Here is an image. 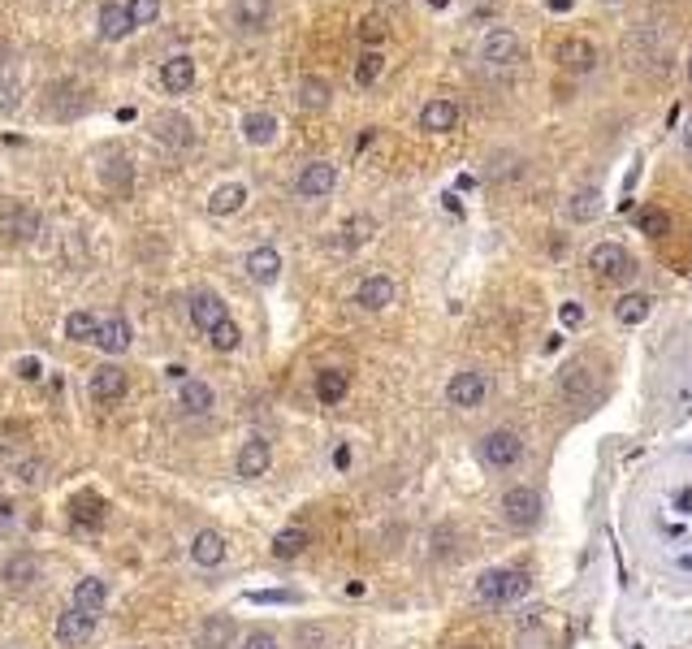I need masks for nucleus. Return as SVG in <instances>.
I'll return each mask as SVG.
<instances>
[{"label": "nucleus", "instance_id": "26", "mask_svg": "<svg viewBox=\"0 0 692 649\" xmlns=\"http://www.w3.org/2000/svg\"><path fill=\"white\" fill-rule=\"evenodd\" d=\"M212 386L208 381H199V377H187L182 386H178V407L187 412V416H208L212 412Z\"/></svg>", "mask_w": 692, "mask_h": 649}, {"label": "nucleus", "instance_id": "43", "mask_svg": "<svg viewBox=\"0 0 692 649\" xmlns=\"http://www.w3.org/2000/svg\"><path fill=\"white\" fill-rule=\"evenodd\" d=\"M117 169H104V182H108V191H117V195H131V178H134V169H131V161H122L117 156Z\"/></svg>", "mask_w": 692, "mask_h": 649}, {"label": "nucleus", "instance_id": "1", "mask_svg": "<svg viewBox=\"0 0 692 649\" xmlns=\"http://www.w3.org/2000/svg\"><path fill=\"white\" fill-rule=\"evenodd\" d=\"M528 572L524 567H489V572H481V581H476V597L485 602V606H511V602H520L528 593Z\"/></svg>", "mask_w": 692, "mask_h": 649}, {"label": "nucleus", "instance_id": "32", "mask_svg": "<svg viewBox=\"0 0 692 649\" xmlns=\"http://www.w3.org/2000/svg\"><path fill=\"white\" fill-rule=\"evenodd\" d=\"M243 204H247V187L243 182H226V187H217L208 195V212L212 217H234V212H243Z\"/></svg>", "mask_w": 692, "mask_h": 649}, {"label": "nucleus", "instance_id": "37", "mask_svg": "<svg viewBox=\"0 0 692 649\" xmlns=\"http://www.w3.org/2000/svg\"><path fill=\"white\" fill-rule=\"evenodd\" d=\"M303 550H307V528H282L273 537V558H282V563L298 558Z\"/></svg>", "mask_w": 692, "mask_h": 649}, {"label": "nucleus", "instance_id": "44", "mask_svg": "<svg viewBox=\"0 0 692 649\" xmlns=\"http://www.w3.org/2000/svg\"><path fill=\"white\" fill-rule=\"evenodd\" d=\"M208 338H212V347H217V351H238V342H243V333H238V324H234V321L217 324Z\"/></svg>", "mask_w": 692, "mask_h": 649}, {"label": "nucleus", "instance_id": "33", "mask_svg": "<svg viewBox=\"0 0 692 649\" xmlns=\"http://www.w3.org/2000/svg\"><path fill=\"white\" fill-rule=\"evenodd\" d=\"M4 581L13 584V589H31L39 581V558L31 550H18L9 554V563H4Z\"/></svg>", "mask_w": 692, "mask_h": 649}, {"label": "nucleus", "instance_id": "9", "mask_svg": "<svg viewBox=\"0 0 692 649\" xmlns=\"http://www.w3.org/2000/svg\"><path fill=\"white\" fill-rule=\"evenodd\" d=\"M126 368H117V364H99L91 368V377H87V394L96 398V403H117V398H126Z\"/></svg>", "mask_w": 692, "mask_h": 649}, {"label": "nucleus", "instance_id": "25", "mask_svg": "<svg viewBox=\"0 0 692 649\" xmlns=\"http://www.w3.org/2000/svg\"><path fill=\"white\" fill-rule=\"evenodd\" d=\"M234 27L247 35H256L268 27V18H273V0H234Z\"/></svg>", "mask_w": 692, "mask_h": 649}, {"label": "nucleus", "instance_id": "10", "mask_svg": "<svg viewBox=\"0 0 692 649\" xmlns=\"http://www.w3.org/2000/svg\"><path fill=\"white\" fill-rule=\"evenodd\" d=\"M273 468V446L264 442V437H247L243 446H238V459H234V472L243 477V481H256Z\"/></svg>", "mask_w": 692, "mask_h": 649}, {"label": "nucleus", "instance_id": "5", "mask_svg": "<svg viewBox=\"0 0 692 649\" xmlns=\"http://www.w3.org/2000/svg\"><path fill=\"white\" fill-rule=\"evenodd\" d=\"M489 398V377L485 373H476V368H463L450 377V386H446V403L450 407H459V412H472V407H481Z\"/></svg>", "mask_w": 692, "mask_h": 649}, {"label": "nucleus", "instance_id": "41", "mask_svg": "<svg viewBox=\"0 0 692 649\" xmlns=\"http://www.w3.org/2000/svg\"><path fill=\"white\" fill-rule=\"evenodd\" d=\"M381 69H386V57H381L377 48H368L360 57V65H355V83H360V87H372V83L381 78Z\"/></svg>", "mask_w": 692, "mask_h": 649}, {"label": "nucleus", "instance_id": "24", "mask_svg": "<svg viewBox=\"0 0 692 649\" xmlns=\"http://www.w3.org/2000/svg\"><path fill=\"white\" fill-rule=\"evenodd\" d=\"M0 234L9 238V243H31L35 234H39V212L35 208H9L4 217H0Z\"/></svg>", "mask_w": 692, "mask_h": 649}, {"label": "nucleus", "instance_id": "42", "mask_svg": "<svg viewBox=\"0 0 692 649\" xmlns=\"http://www.w3.org/2000/svg\"><path fill=\"white\" fill-rule=\"evenodd\" d=\"M126 13L134 27H152L161 18V0H126Z\"/></svg>", "mask_w": 692, "mask_h": 649}, {"label": "nucleus", "instance_id": "20", "mask_svg": "<svg viewBox=\"0 0 692 649\" xmlns=\"http://www.w3.org/2000/svg\"><path fill=\"white\" fill-rule=\"evenodd\" d=\"M161 87H165L169 96H182V92H191L195 87V57H169L161 61Z\"/></svg>", "mask_w": 692, "mask_h": 649}, {"label": "nucleus", "instance_id": "45", "mask_svg": "<svg viewBox=\"0 0 692 649\" xmlns=\"http://www.w3.org/2000/svg\"><path fill=\"white\" fill-rule=\"evenodd\" d=\"M44 477H48V463H44V459H22V463H18V481H22V485H39Z\"/></svg>", "mask_w": 692, "mask_h": 649}, {"label": "nucleus", "instance_id": "16", "mask_svg": "<svg viewBox=\"0 0 692 649\" xmlns=\"http://www.w3.org/2000/svg\"><path fill=\"white\" fill-rule=\"evenodd\" d=\"M69 519H74L78 528H99V524L108 519V502L99 498L96 489H78V493L69 498Z\"/></svg>", "mask_w": 692, "mask_h": 649}, {"label": "nucleus", "instance_id": "18", "mask_svg": "<svg viewBox=\"0 0 692 649\" xmlns=\"http://www.w3.org/2000/svg\"><path fill=\"white\" fill-rule=\"evenodd\" d=\"M96 27H99V39H108V44H122V39L134 31V22H131V13H126L122 0H104V4H99Z\"/></svg>", "mask_w": 692, "mask_h": 649}, {"label": "nucleus", "instance_id": "34", "mask_svg": "<svg viewBox=\"0 0 692 649\" xmlns=\"http://www.w3.org/2000/svg\"><path fill=\"white\" fill-rule=\"evenodd\" d=\"M649 312H654V299L640 291L632 294H619V303H615V316H619V324H645L649 321Z\"/></svg>", "mask_w": 692, "mask_h": 649}, {"label": "nucleus", "instance_id": "4", "mask_svg": "<svg viewBox=\"0 0 692 649\" xmlns=\"http://www.w3.org/2000/svg\"><path fill=\"white\" fill-rule=\"evenodd\" d=\"M520 459H524V437H520L515 429H494V433L481 437V463H485V468L506 472V468H515Z\"/></svg>", "mask_w": 692, "mask_h": 649}, {"label": "nucleus", "instance_id": "50", "mask_svg": "<svg viewBox=\"0 0 692 649\" xmlns=\"http://www.w3.org/2000/svg\"><path fill=\"white\" fill-rule=\"evenodd\" d=\"M562 324H585V308L580 303H562Z\"/></svg>", "mask_w": 692, "mask_h": 649}, {"label": "nucleus", "instance_id": "7", "mask_svg": "<svg viewBox=\"0 0 692 649\" xmlns=\"http://www.w3.org/2000/svg\"><path fill=\"white\" fill-rule=\"evenodd\" d=\"M559 394L571 403V407H593L597 403V381H593V373L576 359V364H567L559 373Z\"/></svg>", "mask_w": 692, "mask_h": 649}, {"label": "nucleus", "instance_id": "19", "mask_svg": "<svg viewBox=\"0 0 692 649\" xmlns=\"http://www.w3.org/2000/svg\"><path fill=\"white\" fill-rule=\"evenodd\" d=\"M234 637H238V623H234V615H208L203 623H199L195 645L199 649H234Z\"/></svg>", "mask_w": 692, "mask_h": 649}, {"label": "nucleus", "instance_id": "49", "mask_svg": "<svg viewBox=\"0 0 692 649\" xmlns=\"http://www.w3.org/2000/svg\"><path fill=\"white\" fill-rule=\"evenodd\" d=\"M13 524H18V507L13 502H0V537H9Z\"/></svg>", "mask_w": 692, "mask_h": 649}, {"label": "nucleus", "instance_id": "14", "mask_svg": "<svg viewBox=\"0 0 692 649\" xmlns=\"http://www.w3.org/2000/svg\"><path fill=\"white\" fill-rule=\"evenodd\" d=\"M394 299H398V286H394V277H386V273L363 277L360 291H355V303H360L363 312H386Z\"/></svg>", "mask_w": 692, "mask_h": 649}, {"label": "nucleus", "instance_id": "3", "mask_svg": "<svg viewBox=\"0 0 692 649\" xmlns=\"http://www.w3.org/2000/svg\"><path fill=\"white\" fill-rule=\"evenodd\" d=\"M589 268H593L601 282L624 286V282H632V273H636V260H632V252H627L624 243H597L593 252H589Z\"/></svg>", "mask_w": 692, "mask_h": 649}, {"label": "nucleus", "instance_id": "35", "mask_svg": "<svg viewBox=\"0 0 692 649\" xmlns=\"http://www.w3.org/2000/svg\"><path fill=\"white\" fill-rule=\"evenodd\" d=\"M295 100L303 104V108H312V113H321V108H330L333 100V87L325 83V78H298L295 87Z\"/></svg>", "mask_w": 692, "mask_h": 649}, {"label": "nucleus", "instance_id": "27", "mask_svg": "<svg viewBox=\"0 0 692 649\" xmlns=\"http://www.w3.org/2000/svg\"><path fill=\"white\" fill-rule=\"evenodd\" d=\"M156 139L169 143V148H191V143H195V126H191V117H182V113H161V117H156Z\"/></svg>", "mask_w": 692, "mask_h": 649}, {"label": "nucleus", "instance_id": "51", "mask_svg": "<svg viewBox=\"0 0 692 649\" xmlns=\"http://www.w3.org/2000/svg\"><path fill=\"white\" fill-rule=\"evenodd\" d=\"M165 377H169V381H178V386H182V381H187V368H182V364H169V368H165Z\"/></svg>", "mask_w": 692, "mask_h": 649}, {"label": "nucleus", "instance_id": "11", "mask_svg": "<svg viewBox=\"0 0 692 649\" xmlns=\"http://www.w3.org/2000/svg\"><path fill=\"white\" fill-rule=\"evenodd\" d=\"M191 321H195V329L212 333L217 324L230 321V308H226V299L217 291H195L191 294Z\"/></svg>", "mask_w": 692, "mask_h": 649}, {"label": "nucleus", "instance_id": "52", "mask_svg": "<svg viewBox=\"0 0 692 649\" xmlns=\"http://www.w3.org/2000/svg\"><path fill=\"white\" fill-rule=\"evenodd\" d=\"M550 9H554V13H567V9H571V0H550Z\"/></svg>", "mask_w": 692, "mask_h": 649}, {"label": "nucleus", "instance_id": "12", "mask_svg": "<svg viewBox=\"0 0 692 649\" xmlns=\"http://www.w3.org/2000/svg\"><path fill=\"white\" fill-rule=\"evenodd\" d=\"M333 187H338V164L330 161H312L295 182V191L303 199H325V195H333Z\"/></svg>", "mask_w": 692, "mask_h": 649}, {"label": "nucleus", "instance_id": "31", "mask_svg": "<svg viewBox=\"0 0 692 649\" xmlns=\"http://www.w3.org/2000/svg\"><path fill=\"white\" fill-rule=\"evenodd\" d=\"M346 389H351V377H346L342 368L316 373V403H321V407H338V403L346 398Z\"/></svg>", "mask_w": 692, "mask_h": 649}, {"label": "nucleus", "instance_id": "54", "mask_svg": "<svg viewBox=\"0 0 692 649\" xmlns=\"http://www.w3.org/2000/svg\"><path fill=\"white\" fill-rule=\"evenodd\" d=\"M433 9H446V4H450V0H429Z\"/></svg>", "mask_w": 692, "mask_h": 649}, {"label": "nucleus", "instance_id": "48", "mask_svg": "<svg viewBox=\"0 0 692 649\" xmlns=\"http://www.w3.org/2000/svg\"><path fill=\"white\" fill-rule=\"evenodd\" d=\"M243 649H277V637H273V632H251V637H247V641H243Z\"/></svg>", "mask_w": 692, "mask_h": 649}, {"label": "nucleus", "instance_id": "17", "mask_svg": "<svg viewBox=\"0 0 692 649\" xmlns=\"http://www.w3.org/2000/svg\"><path fill=\"white\" fill-rule=\"evenodd\" d=\"M226 554H230V541H226L217 528H199L195 537H191V558H195V567H221Z\"/></svg>", "mask_w": 692, "mask_h": 649}, {"label": "nucleus", "instance_id": "55", "mask_svg": "<svg viewBox=\"0 0 692 649\" xmlns=\"http://www.w3.org/2000/svg\"><path fill=\"white\" fill-rule=\"evenodd\" d=\"M688 87H692V57H688Z\"/></svg>", "mask_w": 692, "mask_h": 649}, {"label": "nucleus", "instance_id": "56", "mask_svg": "<svg viewBox=\"0 0 692 649\" xmlns=\"http://www.w3.org/2000/svg\"><path fill=\"white\" fill-rule=\"evenodd\" d=\"M684 567H692V558H684Z\"/></svg>", "mask_w": 692, "mask_h": 649}, {"label": "nucleus", "instance_id": "28", "mask_svg": "<svg viewBox=\"0 0 692 649\" xmlns=\"http://www.w3.org/2000/svg\"><path fill=\"white\" fill-rule=\"evenodd\" d=\"M377 234V217H368V212H355L346 226L338 229V238H333V247L338 252H355V247H363L368 238Z\"/></svg>", "mask_w": 692, "mask_h": 649}, {"label": "nucleus", "instance_id": "13", "mask_svg": "<svg viewBox=\"0 0 692 649\" xmlns=\"http://www.w3.org/2000/svg\"><path fill=\"white\" fill-rule=\"evenodd\" d=\"M96 623H99V615H83V611L69 606L66 615H57V641H61L66 649L87 645V641L96 637Z\"/></svg>", "mask_w": 692, "mask_h": 649}, {"label": "nucleus", "instance_id": "46", "mask_svg": "<svg viewBox=\"0 0 692 649\" xmlns=\"http://www.w3.org/2000/svg\"><path fill=\"white\" fill-rule=\"evenodd\" d=\"M360 39H363V44H381V39H386V27H381L377 18H363V22H360Z\"/></svg>", "mask_w": 692, "mask_h": 649}, {"label": "nucleus", "instance_id": "23", "mask_svg": "<svg viewBox=\"0 0 692 649\" xmlns=\"http://www.w3.org/2000/svg\"><path fill=\"white\" fill-rule=\"evenodd\" d=\"M277 113H268V108H251L247 117H243V139L251 143V148H268V143H277Z\"/></svg>", "mask_w": 692, "mask_h": 649}, {"label": "nucleus", "instance_id": "39", "mask_svg": "<svg viewBox=\"0 0 692 649\" xmlns=\"http://www.w3.org/2000/svg\"><path fill=\"white\" fill-rule=\"evenodd\" d=\"M295 649H330V628L325 623H298L295 628Z\"/></svg>", "mask_w": 692, "mask_h": 649}, {"label": "nucleus", "instance_id": "40", "mask_svg": "<svg viewBox=\"0 0 692 649\" xmlns=\"http://www.w3.org/2000/svg\"><path fill=\"white\" fill-rule=\"evenodd\" d=\"M247 602H251V606H295L298 593L295 589H251Z\"/></svg>", "mask_w": 692, "mask_h": 649}, {"label": "nucleus", "instance_id": "22", "mask_svg": "<svg viewBox=\"0 0 692 649\" xmlns=\"http://www.w3.org/2000/svg\"><path fill=\"white\" fill-rule=\"evenodd\" d=\"M134 342L131 333V321L126 316H108V321H99V333H96V347L104 356H126Z\"/></svg>", "mask_w": 692, "mask_h": 649}, {"label": "nucleus", "instance_id": "29", "mask_svg": "<svg viewBox=\"0 0 692 649\" xmlns=\"http://www.w3.org/2000/svg\"><path fill=\"white\" fill-rule=\"evenodd\" d=\"M567 217L576 221V226H589L601 217V191L597 187H580V191H571L567 199Z\"/></svg>", "mask_w": 692, "mask_h": 649}, {"label": "nucleus", "instance_id": "38", "mask_svg": "<svg viewBox=\"0 0 692 649\" xmlns=\"http://www.w3.org/2000/svg\"><path fill=\"white\" fill-rule=\"evenodd\" d=\"M636 229H640L645 238H666V234H671V212H662V208H640Z\"/></svg>", "mask_w": 692, "mask_h": 649}, {"label": "nucleus", "instance_id": "47", "mask_svg": "<svg viewBox=\"0 0 692 649\" xmlns=\"http://www.w3.org/2000/svg\"><path fill=\"white\" fill-rule=\"evenodd\" d=\"M18 377H22V381H39V377H44V364H39L35 356L18 359Z\"/></svg>", "mask_w": 692, "mask_h": 649}, {"label": "nucleus", "instance_id": "30", "mask_svg": "<svg viewBox=\"0 0 692 649\" xmlns=\"http://www.w3.org/2000/svg\"><path fill=\"white\" fill-rule=\"evenodd\" d=\"M104 602H108V584L99 581V576H87V581L74 584V611H83V615H99V611H104Z\"/></svg>", "mask_w": 692, "mask_h": 649}, {"label": "nucleus", "instance_id": "21", "mask_svg": "<svg viewBox=\"0 0 692 649\" xmlns=\"http://www.w3.org/2000/svg\"><path fill=\"white\" fill-rule=\"evenodd\" d=\"M459 126V104L455 100H429L420 108V130L425 134H450Z\"/></svg>", "mask_w": 692, "mask_h": 649}, {"label": "nucleus", "instance_id": "53", "mask_svg": "<svg viewBox=\"0 0 692 649\" xmlns=\"http://www.w3.org/2000/svg\"><path fill=\"white\" fill-rule=\"evenodd\" d=\"M684 143H688V152H692V122H688V130H684Z\"/></svg>", "mask_w": 692, "mask_h": 649}, {"label": "nucleus", "instance_id": "36", "mask_svg": "<svg viewBox=\"0 0 692 649\" xmlns=\"http://www.w3.org/2000/svg\"><path fill=\"white\" fill-rule=\"evenodd\" d=\"M96 333H99V316H96V312L78 308V312H69V316H66V338H69V342H96Z\"/></svg>", "mask_w": 692, "mask_h": 649}, {"label": "nucleus", "instance_id": "2", "mask_svg": "<svg viewBox=\"0 0 692 649\" xmlns=\"http://www.w3.org/2000/svg\"><path fill=\"white\" fill-rule=\"evenodd\" d=\"M545 516V502H541V493L532 485H511L502 493V519L511 524V528H520V533H532L537 524Z\"/></svg>", "mask_w": 692, "mask_h": 649}, {"label": "nucleus", "instance_id": "15", "mask_svg": "<svg viewBox=\"0 0 692 649\" xmlns=\"http://www.w3.org/2000/svg\"><path fill=\"white\" fill-rule=\"evenodd\" d=\"M243 268H247V277L256 286H273L282 277V252L277 247H251L247 260H243Z\"/></svg>", "mask_w": 692, "mask_h": 649}, {"label": "nucleus", "instance_id": "8", "mask_svg": "<svg viewBox=\"0 0 692 649\" xmlns=\"http://www.w3.org/2000/svg\"><path fill=\"white\" fill-rule=\"evenodd\" d=\"M554 61H559V69H567V74H593L597 44L585 39V35H571V39H562L559 48H554Z\"/></svg>", "mask_w": 692, "mask_h": 649}, {"label": "nucleus", "instance_id": "6", "mask_svg": "<svg viewBox=\"0 0 692 649\" xmlns=\"http://www.w3.org/2000/svg\"><path fill=\"white\" fill-rule=\"evenodd\" d=\"M481 61L485 65H515V61H524V39L515 31H506V27H494V31L481 39Z\"/></svg>", "mask_w": 692, "mask_h": 649}, {"label": "nucleus", "instance_id": "57", "mask_svg": "<svg viewBox=\"0 0 692 649\" xmlns=\"http://www.w3.org/2000/svg\"><path fill=\"white\" fill-rule=\"evenodd\" d=\"M463 649H472V645H463Z\"/></svg>", "mask_w": 692, "mask_h": 649}]
</instances>
